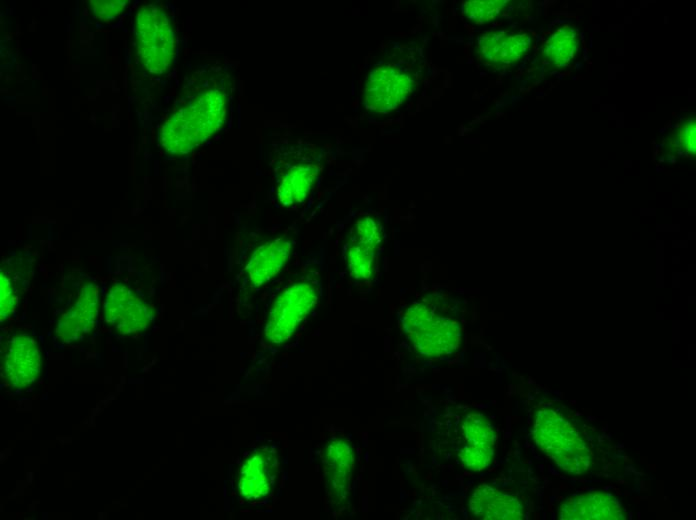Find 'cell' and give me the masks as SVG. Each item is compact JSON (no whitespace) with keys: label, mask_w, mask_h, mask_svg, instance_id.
<instances>
[{"label":"cell","mask_w":696,"mask_h":520,"mask_svg":"<svg viewBox=\"0 0 696 520\" xmlns=\"http://www.w3.org/2000/svg\"><path fill=\"white\" fill-rule=\"evenodd\" d=\"M225 103V96L220 90L209 89L197 94L165 124L163 146L173 154L191 151L218 128Z\"/></svg>","instance_id":"1"},{"label":"cell","mask_w":696,"mask_h":520,"mask_svg":"<svg viewBox=\"0 0 696 520\" xmlns=\"http://www.w3.org/2000/svg\"><path fill=\"white\" fill-rule=\"evenodd\" d=\"M537 447L564 472L582 475L591 466V451L579 431L562 413L552 408L537 412L533 425Z\"/></svg>","instance_id":"2"},{"label":"cell","mask_w":696,"mask_h":520,"mask_svg":"<svg viewBox=\"0 0 696 520\" xmlns=\"http://www.w3.org/2000/svg\"><path fill=\"white\" fill-rule=\"evenodd\" d=\"M404 328L416 348L427 356H441L455 349L459 341L457 323L435 315L432 308L417 304L404 316Z\"/></svg>","instance_id":"3"},{"label":"cell","mask_w":696,"mask_h":520,"mask_svg":"<svg viewBox=\"0 0 696 520\" xmlns=\"http://www.w3.org/2000/svg\"><path fill=\"white\" fill-rule=\"evenodd\" d=\"M415 87L414 76L393 63L374 67L364 88V105L376 113H387L402 105Z\"/></svg>","instance_id":"4"},{"label":"cell","mask_w":696,"mask_h":520,"mask_svg":"<svg viewBox=\"0 0 696 520\" xmlns=\"http://www.w3.org/2000/svg\"><path fill=\"white\" fill-rule=\"evenodd\" d=\"M317 300L309 283L299 282L285 289L276 299L265 326V336L273 343L288 339Z\"/></svg>","instance_id":"5"},{"label":"cell","mask_w":696,"mask_h":520,"mask_svg":"<svg viewBox=\"0 0 696 520\" xmlns=\"http://www.w3.org/2000/svg\"><path fill=\"white\" fill-rule=\"evenodd\" d=\"M105 322L122 335L137 334L151 323V307L130 287L117 282L109 288L103 303Z\"/></svg>","instance_id":"6"},{"label":"cell","mask_w":696,"mask_h":520,"mask_svg":"<svg viewBox=\"0 0 696 520\" xmlns=\"http://www.w3.org/2000/svg\"><path fill=\"white\" fill-rule=\"evenodd\" d=\"M41 372V354L36 341L27 334L12 337L4 350L2 373L12 387L31 385Z\"/></svg>","instance_id":"7"},{"label":"cell","mask_w":696,"mask_h":520,"mask_svg":"<svg viewBox=\"0 0 696 520\" xmlns=\"http://www.w3.org/2000/svg\"><path fill=\"white\" fill-rule=\"evenodd\" d=\"M98 307V287L93 282H86L75 303L58 321L56 335L65 343L81 340L93 330L98 316Z\"/></svg>","instance_id":"8"},{"label":"cell","mask_w":696,"mask_h":520,"mask_svg":"<svg viewBox=\"0 0 696 520\" xmlns=\"http://www.w3.org/2000/svg\"><path fill=\"white\" fill-rule=\"evenodd\" d=\"M143 33V54L147 67L153 72L164 71L175 54V34L167 14L153 7Z\"/></svg>","instance_id":"9"},{"label":"cell","mask_w":696,"mask_h":520,"mask_svg":"<svg viewBox=\"0 0 696 520\" xmlns=\"http://www.w3.org/2000/svg\"><path fill=\"white\" fill-rule=\"evenodd\" d=\"M531 38L525 32L491 30L477 40V53L482 61L495 67L512 65L529 51Z\"/></svg>","instance_id":"10"},{"label":"cell","mask_w":696,"mask_h":520,"mask_svg":"<svg viewBox=\"0 0 696 520\" xmlns=\"http://www.w3.org/2000/svg\"><path fill=\"white\" fill-rule=\"evenodd\" d=\"M494 432L488 419L469 414L463 424V444L459 453L464 465L472 470L487 467L494 455Z\"/></svg>","instance_id":"11"},{"label":"cell","mask_w":696,"mask_h":520,"mask_svg":"<svg viewBox=\"0 0 696 520\" xmlns=\"http://www.w3.org/2000/svg\"><path fill=\"white\" fill-rule=\"evenodd\" d=\"M562 520H622L624 509L614 496L590 492L569 496L559 507Z\"/></svg>","instance_id":"12"},{"label":"cell","mask_w":696,"mask_h":520,"mask_svg":"<svg viewBox=\"0 0 696 520\" xmlns=\"http://www.w3.org/2000/svg\"><path fill=\"white\" fill-rule=\"evenodd\" d=\"M276 459L267 450H258L244 463L240 473L239 489L248 500H257L266 496L276 475Z\"/></svg>","instance_id":"13"},{"label":"cell","mask_w":696,"mask_h":520,"mask_svg":"<svg viewBox=\"0 0 696 520\" xmlns=\"http://www.w3.org/2000/svg\"><path fill=\"white\" fill-rule=\"evenodd\" d=\"M469 507L481 519H522L524 508L513 495L489 485H480L472 494Z\"/></svg>","instance_id":"14"},{"label":"cell","mask_w":696,"mask_h":520,"mask_svg":"<svg viewBox=\"0 0 696 520\" xmlns=\"http://www.w3.org/2000/svg\"><path fill=\"white\" fill-rule=\"evenodd\" d=\"M291 243L285 238L275 239L260 246L251 256L247 273L255 285H261L275 276L287 261Z\"/></svg>","instance_id":"15"},{"label":"cell","mask_w":696,"mask_h":520,"mask_svg":"<svg viewBox=\"0 0 696 520\" xmlns=\"http://www.w3.org/2000/svg\"><path fill=\"white\" fill-rule=\"evenodd\" d=\"M318 168L310 161L289 165L282 173L277 185V196L281 204L291 206L303 202L312 188Z\"/></svg>","instance_id":"16"},{"label":"cell","mask_w":696,"mask_h":520,"mask_svg":"<svg viewBox=\"0 0 696 520\" xmlns=\"http://www.w3.org/2000/svg\"><path fill=\"white\" fill-rule=\"evenodd\" d=\"M579 46L577 30L571 26H563L555 30L544 42L542 55L549 65L564 67L575 58Z\"/></svg>","instance_id":"17"},{"label":"cell","mask_w":696,"mask_h":520,"mask_svg":"<svg viewBox=\"0 0 696 520\" xmlns=\"http://www.w3.org/2000/svg\"><path fill=\"white\" fill-rule=\"evenodd\" d=\"M507 4L506 0H471L463 2L462 13L470 22L484 24L497 18Z\"/></svg>","instance_id":"18"},{"label":"cell","mask_w":696,"mask_h":520,"mask_svg":"<svg viewBox=\"0 0 696 520\" xmlns=\"http://www.w3.org/2000/svg\"><path fill=\"white\" fill-rule=\"evenodd\" d=\"M374 247L352 239L348 250V264L352 275L357 279L371 276L374 263Z\"/></svg>","instance_id":"19"},{"label":"cell","mask_w":696,"mask_h":520,"mask_svg":"<svg viewBox=\"0 0 696 520\" xmlns=\"http://www.w3.org/2000/svg\"><path fill=\"white\" fill-rule=\"evenodd\" d=\"M672 148L685 156H694L696 148V125L695 119L685 120L669 137Z\"/></svg>","instance_id":"20"},{"label":"cell","mask_w":696,"mask_h":520,"mask_svg":"<svg viewBox=\"0 0 696 520\" xmlns=\"http://www.w3.org/2000/svg\"><path fill=\"white\" fill-rule=\"evenodd\" d=\"M352 239L376 248L381 241V227L372 217H364L356 222Z\"/></svg>","instance_id":"21"},{"label":"cell","mask_w":696,"mask_h":520,"mask_svg":"<svg viewBox=\"0 0 696 520\" xmlns=\"http://www.w3.org/2000/svg\"><path fill=\"white\" fill-rule=\"evenodd\" d=\"M0 296V315L3 321L11 315L16 304L15 291L12 283L3 272L0 276Z\"/></svg>","instance_id":"22"}]
</instances>
